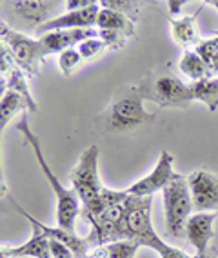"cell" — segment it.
Returning <instances> with one entry per match:
<instances>
[{
    "instance_id": "cell-1",
    "label": "cell",
    "mask_w": 218,
    "mask_h": 258,
    "mask_svg": "<svg viewBox=\"0 0 218 258\" xmlns=\"http://www.w3.org/2000/svg\"><path fill=\"white\" fill-rule=\"evenodd\" d=\"M125 200L127 193L106 189L93 202L82 206V217L91 224L88 238L91 251L100 245L127 240L125 235Z\"/></svg>"
},
{
    "instance_id": "cell-2",
    "label": "cell",
    "mask_w": 218,
    "mask_h": 258,
    "mask_svg": "<svg viewBox=\"0 0 218 258\" xmlns=\"http://www.w3.org/2000/svg\"><path fill=\"white\" fill-rule=\"evenodd\" d=\"M17 129L22 133L26 144L31 146L33 153H35V157H37L38 166H40L42 173H44V176H46V180H47V184L51 185V189L55 191V197H56V226L62 227V229H65V231H73L75 233V220H77V217L82 213L80 211L79 197H77L75 191H71V189L65 187L60 180L56 178V175L51 171V167L47 166L46 158H44V153H42L40 140H38L37 135L31 131L26 116H22V120L19 122Z\"/></svg>"
},
{
    "instance_id": "cell-3",
    "label": "cell",
    "mask_w": 218,
    "mask_h": 258,
    "mask_svg": "<svg viewBox=\"0 0 218 258\" xmlns=\"http://www.w3.org/2000/svg\"><path fill=\"white\" fill-rule=\"evenodd\" d=\"M144 100L155 102L160 107H187L193 102L189 84H184L167 66H158L149 71L136 86Z\"/></svg>"
},
{
    "instance_id": "cell-4",
    "label": "cell",
    "mask_w": 218,
    "mask_h": 258,
    "mask_svg": "<svg viewBox=\"0 0 218 258\" xmlns=\"http://www.w3.org/2000/svg\"><path fill=\"white\" fill-rule=\"evenodd\" d=\"M151 197H135L127 195L125 200V235L129 242L136 245L155 249L158 254L166 253L169 244L162 242V238L155 233L151 224Z\"/></svg>"
},
{
    "instance_id": "cell-5",
    "label": "cell",
    "mask_w": 218,
    "mask_h": 258,
    "mask_svg": "<svg viewBox=\"0 0 218 258\" xmlns=\"http://www.w3.org/2000/svg\"><path fill=\"white\" fill-rule=\"evenodd\" d=\"M104 118L109 131L125 133V131H135L142 125L153 124L157 115L146 111L144 97L140 95L138 88H127L107 107Z\"/></svg>"
},
{
    "instance_id": "cell-6",
    "label": "cell",
    "mask_w": 218,
    "mask_h": 258,
    "mask_svg": "<svg viewBox=\"0 0 218 258\" xmlns=\"http://www.w3.org/2000/svg\"><path fill=\"white\" fill-rule=\"evenodd\" d=\"M164 197V211H166V226L167 233L173 238H180L186 233V224L191 218L193 211V199L189 193L187 178L177 175L171 184H167L162 191Z\"/></svg>"
},
{
    "instance_id": "cell-7",
    "label": "cell",
    "mask_w": 218,
    "mask_h": 258,
    "mask_svg": "<svg viewBox=\"0 0 218 258\" xmlns=\"http://www.w3.org/2000/svg\"><path fill=\"white\" fill-rule=\"evenodd\" d=\"M69 182L73 184V191L80 199V204L93 202L104 191V185L98 176V146H89L80 155L79 164L69 173Z\"/></svg>"
},
{
    "instance_id": "cell-8",
    "label": "cell",
    "mask_w": 218,
    "mask_h": 258,
    "mask_svg": "<svg viewBox=\"0 0 218 258\" xmlns=\"http://www.w3.org/2000/svg\"><path fill=\"white\" fill-rule=\"evenodd\" d=\"M2 44L10 47L15 62L24 73L29 77H38V66L47 56L40 40H33L22 31H17L2 22Z\"/></svg>"
},
{
    "instance_id": "cell-9",
    "label": "cell",
    "mask_w": 218,
    "mask_h": 258,
    "mask_svg": "<svg viewBox=\"0 0 218 258\" xmlns=\"http://www.w3.org/2000/svg\"><path fill=\"white\" fill-rule=\"evenodd\" d=\"M65 8V2H49V0H22V2H2V8H8V19L13 26L22 29L37 31L42 24L56 19L58 8Z\"/></svg>"
},
{
    "instance_id": "cell-10",
    "label": "cell",
    "mask_w": 218,
    "mask_h": 258,
    "mask_svg": "<svg viewBox=\"0 0 218 258\" xmlns=\"http://www.w3.org/2000/svg\"><path fill=\"white\" fill-rule=\"evenodd\" d=\"M187 185L196 211H218V175L205 169H196L187 176Z\"/></svg>"
},
{
    "instance_id": "cell-11",
    "label": "cell",
    "mask_w": 218,
    "mask_h": 258,
    "mask_svg": "<svg viewBox=\"0 0 218 258\" xmlns=\"http://www.w3.org/2000/svg\"><path fill=\"white\" fill-rule=\"evenodd\" d=\"M177 175L178 173L173 171V155L169 151H162L155 169L142 180L131 184L125 189V193L135 195V197H151L157 191H164V187L171 184L173 180L177 178Z\"/></svg>"
},
{
    "instance_id": "cell-12",
    "label": "cell",
    "mask_w": 218,
    "mask_h": 258,
    "mask_svg": "<svg viewBox=\"0 0 218 258\" xmlns=\"http://www.w3.org/2000/svg\"><path fill=\"white\" fill-rule=\"evenodd\" d=\"M8 200L11 202V206H13L17 211L22 215L26 220L31 224V227L33 229H38V231H42L44 235L47 236L49 240H56V242H62V244H65L67 247L71 249L75 253V256L77 258H88L89 256V253H91V245H89V242H88V238H80V236H77L73 233V231H65V229H62V227H49V226H44L42 222H38L35 217H31L26 209H22L19 206V204L15 202V199H11L10 195H8Z\"/></svg>"
},
{
    "instance_id": "cell-13",
    "label": "cell",
    "mask_w": 218,
    "mask_h": 258,
    "mask_svg": "<svg viewBox=\"0 0 218 258\" xmlns=\"http://www.w3.org/2000/svg\"><path fill=\"white\" fill-rule=\"evenodd\" d=\"M102 10L100 2H93L91 6L84 8V10L77 11H65V13L58 15L56 19H51L49 22L42 24L40 28H37V35H44V33L56 31V29H82V28H95L97 26L98 13Z\"/></svg>"
},
{
    "instance_id": "cell-14",
    "label": "cell",
    "mask_w": 218,
    "mask_h": 258,
    "mask_svg": "<svg viewBox=\"0 0 218 258\" xmlns=\"http://www.w3.org/2000/svg\"><path fill=\"white\" fill-rule=\"evenodd\" d=\"M98 29L97 28H82V29H56V31L44 33L38 40L42 47L46 51V55H53L62 51L71 49V47L79 46L80 42L88 40V38H97Z\"/></svg>"
},
{
    "instance_id": "cell-15",
    "label": "cell",
    "mask_w": 218,
    "mask_h": 258,
    "mask_svg": "<svg viewBox=\"0 0 218 258\" xmlns=\"http://www.w3.org/2000/svg\"><path fill=\"white\" fill-rule=\"evenodd\" d=\"M216 217L218 213H196V215H191V218L187 220L184 236L195 247L196 254H202L213 247L211 244V240L214 238L213 222L216 220Z\"/></svg>"
},
{
    "instance_id": "cell-16",
    "label": "cell",
    "mask_w": 218,
    "mask_h": 258,
    "mask_svg": "<svg viewBox=\"0 0 218 258\" xmlns=\"http://www.w3.org/2000/svg\"><path fill=\"white\" fill-rule=\"evenodd\" d=\"M51 258L49 253V238L42 231L33 229V235L28 242L17 247H2L0 258Z\"/></svg>"
},
{
    "instance_id": "cell-17",
    "label": "cell",
    "mask_w": 218,
    "mask_h": 258,
    "mask_svg": "<svg viewBox=\"0 0 218 258\" xmlns=\"http://www.w3.org/2000/svg\"><path fill=\"white\" fill-rule=\"evenodd\" d=\"M198 10L196 13L193 15H186V17H180V19H171L169 24H171V33H173V38L177 42L178 46L186 47L189 51V47H198V44L202 42V38L198 37V33H196V17L200 15Z\"/></svg>"
},
{
    "instance_id": "cell-18",
    "label": "cell",
    "mask_w": 218,
    "mask_h": 258,
    "mask_svg": "<svg viewBox=\"0 0 218 258\" xmlns=\"http://www.w3.org/2000/svg\"><path fill=\"white\" fill-rule=\"evenodd\" d=\"M97 29H109V31H116L124 35L125 38H133L136 35L135 33V22L131 19H127L125 15L118 13V11L106 10L102 8L100 13H98L97 19Z\"/></svg>"
},
{
    "instance_id": "cell-19",
    "label": "cell",
    "mask_w": 218,
    "mask_h": 258,
    "mask_svg": "<svg viewBox=\"0 0 218 258\" xmlns=\"http://www.w3.org/2000/svg\"><path fill=\"white\" fill-rule=\"evenodd\" d=\"M189 88L193 100L205 104L209 111L218 109V77L216 79H204L198 80V82H191Z\"/></svg>"
},
{
    "instance_id": "cell-20",
    "label": "cell",
    "mask_w": 218,
    "mask_h": 258,
    "mask_svg": "<svg viewBox=\"0 0 218 258\" xmlns=\"http://www.w3.org/2000/svg\"><path fill=\"white\" fill-rule=\"evenodd\" d=\"M28 109L29 111V106L26 98L17 91H11V89H6L2 91V100H0V127L4 129L8 125L11 118H13L19 111H24Z\"/></svg>"
},
{
    "instance_id": "cell-21",
    "label": "cell",
    "mask_w": 218,
    "mask_h": 258,
    "mask_svg": "<svg viewBox=\"0 0 218 258\" xmlns=\"http://www.w3.org/2000/svg\"><path fill=\"white\" fill-rule=\"evenodd\" d=\"M178 68H180L182 73L186 75L187 79L193 80V82H198V80H204V79H211L204 58H202L196 51H191V49L186 51L184 56L180 58V62H178Z\"/></svg>"
},
{
    "instance_id": "cell-22",
    "label": "cell",
    "mask_w": 218,
    "mask_h": 258,
    "mask_svg": "<svg viewBox=\"0 0 218 258\" xmlns=\"http://www.w3.org/2000/svg\"><path fill=\"white\" fill-rule=\"evenodd\" d=\"M6 88L11 89V91L20 93V95L26 98V102H28L29 111H31V113H37V104H35L31 93H29L28 82H26V77H24V71L20 70L19 66L13 68L8 75H2V91H6Z\"/></svg>"
},
{
    "instance_id": "cell-23",
    "label": "cell",
    "mask_w": 218,
    "mask_h": 258,
    "mask_svg": "<svg viewBox=\"0 0 218 258\" xmlns=\"http://www.w3.org/2000/svg\"><path fill=\"white\" fill-rule=\"evenodd\" d=\"M140 245L129 240H120V242H111V244L100 245L91 251V256L95 258H135Z\"/></svg>"
},
{
    "instance_id": "cell-24",
    "label": "cell",
    "mask_w": 218,
    "mask_h": 258,
    "mask_svg": "<svg viewBox=\"0 0 218 258\" xmlns=\"http://www.w3.org/2000/svg\"><path fill=\"white\" fill-rule=\"evenodd\" d=\"M195 51L204 58L205 66H207V70H209V77H211V79H216L218 77V35L213 38H207V40H202Z\"/></svg>"
},
{
    "instance_id": "cell-25",
    "label": "cell",
    "mask_w": 218,
    "mask_h": 258,
    "mask_svg": "<svg viewBox=\"0 0 218 258\" xmlns=\"http://www.w3.org/2000/svg\"><path fill=\"white\" fill-rule=\"evenodd\" d=\"M102 8L106 10L118 11V13L125 15L127 19H131L133 22L140 19V8H142V2H136V0H102L100 2Z\"/></svg>"
},
{
    "instance_id": "cell-26",
    "label": "cell",
    "mask_w": 218,
    "mask_h": 258,
    "mask_svg": "<svg viewBox=\"0 0 218 258\" xmlns=\"http://www.w3.org/2000/svg\"><path fill=\"white\" fill-rule=\"evenodd\" d=\"M80 60H84V58L80 56V53H79L77 47H71V49L62 51L60 55H58V66H60L62 75L69 77V75L73 73L75 68L80 64Z\"/></svg>"
},
{
    "instance_id": "cell-27",
    "label": "cell",
    "mask_w": 218,
    "mask_h": 258,
    "mask_svg": "<svg viewBox=\"0 0 218 258\" xmlns=\"http://www.w3.org/2000/svg\"><path fill=\"white\" fill-rule=\"evenodd\" d=\"M77 49H79L80 56H82L84 60H89L100 55L104 49H107V46L104 44L102 38L97 37V38H88V40L80 42L79 46H77Z\"/></svg>"
},
{
    "instance_id": "cell-28",
    "label": "cell",
    "mask_w": 218,
    "mask_h": 258,
    "mask_svg": "<svg viewBox=\"0 0 218 258\" xmlns=\"http://www.w3.org/2000/svg\"><path fill=\"white\" fill-rule=\"evenodd\" d=\"M98 38H102L109 49H120L125 46V37L116 31H109V29H98Z\"/></svg>"
},
{
    "instance_id": "cell-29",
    "label": "cell",
    "mask_w": 218,
    "mask_h": 258,
    "mask_svg": "<svg viewBox=\"0 0 218 258\" xmlns=\"http://www.w3.org/2000/svg\"><path fill=\"white\" fill-rule=\"evenodd\" d=\"M49 253H51V258H77L67 245L56 240H49Z\"/></svg>"
},
{
    "instance_id": "cell-30",
    "label": "cell",
    "mask_w": 218,
    "mask_h": 258,
    "mask_svg": "<svg viewBox=\"0 0 218 258\" xmlns=\"http://www.w3.org/2000/svg\"><path fill=\"white\" fill-rule=\"evenodd\" d=\"M93 2L95 0H67V2H65V8L69 11H77V10L88 8V6H91Z\"/></svg>"
},
{
    "instance_id": "cell-31",
    "label": "cell",
    "mask_w": 218,
    "mask_h": 258,
    "mask_svg": "<svg viewBox=\"0 0 218 258\" xmlns=\"http://www.w3.org/2000/svg\"><path fill=\"white\" fill-rule=\"evenodd\" d=\"M162 258H193L189 256L187 253H184L182 249H177V247H173V245H169V249H167L166 253L160 254Z\"/></svg>"
},
{
    "instance_id": "cell-32",
    "label": "cell",
    "mask_w": 218,
    "mask_h": 258,
    "mask_svg": "<svg viewBox=\"0 0 218 258\" xmlns=\"http://www.w3.org/2000/svg\"><path fill=\"white\" fill-rule=\"evenodd\" d=\"M182 6H184V2H169V8H173L171 10V15H177L178 11V8H182Z\"/></svg>"
},
{
    "instance_id": "cell-33",
    "label": "cell",
    "mask_w": 218,
    "mask_h": 258,
    "mask_svg": "<svg viewBox=\"0 0 218 258\" xmlns=\"http://www.w3.org/2000/svg\"><path fill=\"white\" fill-rule=\"evenodd\" d=\"M211 4H213L214 8H216V10H218V0H213V2H211Z\"/></svg>"
},
{
    "instance_id": "cell-34",
    "label": "cell",
    "mask_w": 218,
    "mask_h": 258,
    "mask_svg": "<svg viewBox=\"0 0 218 258\" xmlns=\"http://www.w3.org/2000/svg\"><path fill=\"white\" fill-rule=\"evenodd\" d=\"M216 213H218V211H216Z\"/></svg>"
}]
</instances>
